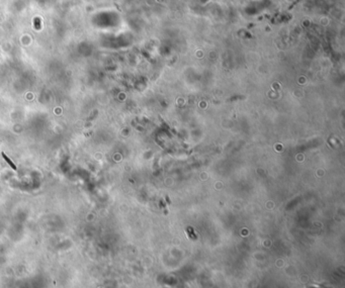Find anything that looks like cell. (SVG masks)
<instances>
[{"mask_svg":"<svg viewBox=\"0 0 345 288\" xmlns=\"http://www.w3.org/2000/svg\"><path fill=\"white\" fill-rule=\"evenodd\" d=\"M2 157L4 158V160L6 161V162H7V164H8L9 166H10V167L12 168V169H13V170H16V169H17V168H16V166L14 165L13 163H12V161H11L10 159H9V158L7 157V156H6L5 154H4V153H2Z\"/></svg>","mask_w":345,"mask_h":288,"instance_id":"1","label":"cell"}]
</instances>
